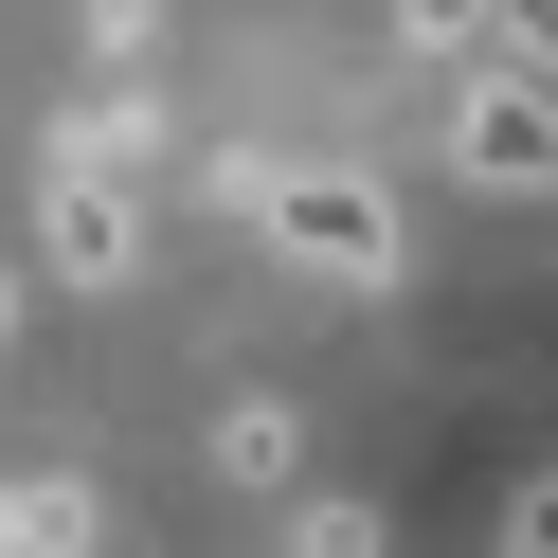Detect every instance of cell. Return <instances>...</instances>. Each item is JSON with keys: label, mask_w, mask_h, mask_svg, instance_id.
<instances>
[{"label": "cell", "mask_w": 558, "mask_h": 558, "mask_svg": "<svg viewBox=\"0 0 558 558\" xmlns=\"http://www.w3.org/2000/svg\"><path fill=\"white\" fill-rule=\"evenodd\" d=\"M54 270H73V289H126V270H145V109H73L54 126Z\"/></svg>", "instance_id": "6da1fadb"}, {"label": "cell", "mask_w": 558, "mask_h": 558, "mask_svg": "<svg viewBox=\"0 0 558 558\" xmlns=\"http://www.w3.org/2000/svg\"><path fill=\"white\" fill-rule=\"evenodd\" d=\"M253 234L289 270H325V289H397V181H378V162H270Z\"/></svg>", "instance_id": "7a4b0ae2"}, {"label": "cell", "mask_w": 558, "mask_h": 558, "mask_svg": "<svg viewBox=\"0 0 558 558\" xmlns=\"http://www.w3.org/2000/svg\"><path fill=\"white\" fill-rule=\"evenodd\" d=\"M450 162H469L486 198H558V73H469V109H450Z\"/></svg>", "instance_id": "3957f363"}, {"label": "cell", "mask_w": 558, "mask_h": 558, "mask_svg": "<svg viewBox=\"0 0 558 558\" xmlns=\"http://www.w3.org/2000/svg\"><path fill=\"white\" fill-rule=\"evenodd\" d=\"M109 541V505H90L73 469H37V486H0V558H90Z\"/></svg>", "instance_id": "277c9868"}, {"label": "cell", "mask_w": 558, "mask_h": 558, "mask_svg": "<svg viewBox=\"0 0 558 558\" xmlns=\"http://www.w3.org/2000/svg\"><path fill=\"white\" fill-rule=\"evenodd\" d=\"M289 469H306V433H289V414L253 397V414H234V433H217V486H289Z\"/></svg>", "instance_id": "5b68a950"}, {"label": "cell", "mask_w": 558, "mask_h": 558, "mask_svg": "<svg viewBox=\"0 0 558 558\" xmlns=\"http://www.w3.org/2000/svg\"><path fill=\"white\" fill-rule=\"evenodd\" d=\"M306 558H378V505H306Z\"/></svg>", "instance_id": "8992f818"}, {"label": "cell", "mask_w": 558, "mask_h": 558, "mask_svg": "<svg viewBox=\"0 0 558 558\" xmlns=\"http://www.w3.org/2000/svg\"><path fill=\"white\" fill-rule=\"evenodd\" d=\"M505 558H558V469H541V486L505 505Z\"/></svg>", "instance_id": "52a82bcc"}, {"label": "cell", "mask_w": 558, "mask_h": 558, "mask_svg": "<svg viewBox=\"0 0 558 558\" xmlns=\"http://www.w3.org/2000/svg\"><path fill=\"white\" fill-rule=\"evenodd\" d=\"M486 37H522V73H558V0H505Z\"/></svg>", "instance_id": "ba28073f"}, {"label": "cell", "mask_w": 558, "mask_h": 558, "mask_svg": "<svg viewBox=\"0 0 558 558\" xmlns=\"http://www.w3.org/2000/svg\"><path fill=\"white\" fill-rule=\"evenodd\" d=\"M414 37H486V19H505V0H397Z\"/></svg>", "instance_id": "9c48e42d"}, {"label": "cell", "mask_w": 558, "mask_h": 558, "mask_svg": "<svg viewBox=\"0 0 558 558\" xmlns=\"http://www.w3.org/2000/svg\"><path fill=\"white\" fill-rule=\"evenodd\" d=\"M0 342H19V270H0Z\"/></svg>", "instance_id": "30bf717a"}]
</instances>
